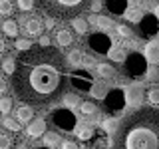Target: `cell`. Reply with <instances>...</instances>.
Segmentation results:
<instances>
[{
    "mask_svg": "<svg viewBox=\"0 0 159 149\" xmlns=\"http://www.w3.org/2000/svg\"><path fill=\"white\" fill-rule=\"evenodd\" d=\"M60 145H62V139H60L58 133L54 131L44 133V147H60Z\"/></svg>",
    "mask_w": 159,
    "mask_h": 149,
    "instance_id": "cell-20",
    "label": "cell"
},
{
    "mask_svg": "<svg viewBox=\"0 0 159 149\" xmlns=\"http://www.w3.org/2000/svg\"><path fill=\"white\" fill-rule=\"evenodd\" d=\"M54 26H56V18H54V16H48V18H46V28L52 30Z\"/></svg>",
    "mask_w": 159,
    "mask_h": 149,
    "instance_id": "cell-42",
    "label": "cell"
},
{
    "mask_svg": "<svg viewBox=\"0 0 159 149\" xmlns=\"http://www.w3.org/2000/svg\"><path fill=\"white\" fill-rule=\"evenodd\" d=\"M2 70L8 74V76H12L14 70H16V60H14V58H6V60H4V64H2Z\"/></svg>",
    "mask_w": 159,
    "mask_h": 149,
    "instance_id": "cell-30",
    "label": "cell"
},
{
    "mask_svg": "<svg viewBox=\"0 0 159 149\" xmlns=\"http://www.w3.org/2000/svg\"><path fill=\"white\" fill-rule=\"evenodd\" d=\"M88 46H89V50H92V52H96V54H107L109 48H111V40H109L107 34L96 32V34H89Z\"/></svg>",
    "mask_w": 159,
    "mask_h": 149,
    "instance_id": "cell-8",
    "label": "cell"
},
{
    "mask_svg": "<svg viewBox=\"0 0 159 149\" xmlns=\"http://www.w3.org/2000/svg\"><path fill=\"white\" fill-rule=\"evenodd\" d=\"M14 12V4L10 0H0V14L2 16H10Z\"/></svg>",
    "mask_w": 159,
    "mask_h": 149,
    "instance_id": "cell-28",
    "label": "cell"
},
{
    "mask_svg": "<svg viewBox=\"0 0 159 149\" xmlns=\"http://www.w3.org/2000/svg\"><path fill=\"white\" fill-rule=\"evenodd\" d=\"M56 42H58V46L60 48H68V46H72L74 44V36H72V32L66 28H62V30H58V34H56Z\"/></svg>",
    "mask_w": 159,
    "mask_h": 149,
    "instance_id": "cell-13",
    "label": "cell"
},
{
    "mask_svg": "<svg viewBox=\"0 0 159 149\" xmlns=\"http://www.w3.org/2000/svg\"><path fill=\"white\" fill-rule=\"evenodd\" d=\"M70 84H72L78 92L88 93L89 89H92V86H93V79H92V76H89L88 72H84V70H76V72L70 76Z\"/></svg>",
    "mask_w": 159,
    "mask_h": 149,
    "instance_id": "cell-9",
    "label": "cell"
},
{
    "mask_svg": "<svg viewBox=\"0 0 159 149\" xmlns=\"http://www.w3.org/2000/svg\"><path fill=\"white\" fill-rule=\"evenodd\" d=\"M40 46H50V38L48 36H40Z\"/></svg>",
    "mask_w": 159,
    "mask_h": 149,
    "instance_id": "cell-44",
    "label": "cell"
},
{
    "mask_svg": "<svg viewBox=\"0 0 159 149\" xmlns=\"http://www.w3.org/2000/svg\"><path fill=\"white\" fill-rule=\"evenodd\" d=\"M147 102L151 103V106H159V88H151L147 89Z\"/></svg>",
    "mask_w": 159,
    "mask_h": 149,
    "instance_id": "cell-29",
    "label": "cell"
},
{
    "mask_svg": "<svg viewBox=\"0 0 159 149\" xmlns=\"http://www.w3.org/2000/svg\"><path fill=\"white\" fill-rule=\"evenodd\" d=\"M36 6L56 20H72L92 8L93 0H34Z\"/></svg>",
    "mask_w": 159,
    "mask_h": 149,
    "instance_id": "cell-3",
    "label": "cell"
},
{
    "mask_svg": "<svg viewBox=\"0 0 159 149\" xmlns=\"http://www.w3.org/2000/svg\"><path fill=\"white\" fill-rule=\"evenodd\" d=\"M98 76L99 78H103V79H111V78H116L117 76V72H116V68L111 66V64H98Z\"/></svg>",
    "mask_w": 159,
    "mask_h": 149,
    "instance_id": "cell-16",
    "label": "cell"
},
{
    "mask_svg": "<svg viewBox=\"0 0 159 149\" xmlns=\"http://www.w3.org/2000/svg\"><path fill=\"white\" fill-rule=\"evenodd\" d=\"M147 72V58L145 54H139L133 50L131 54H127L125 62H123V74L127 78H141Z\"/></svg>",
    "mask_w": 159,
    "mask_h": 149,
    "instance_id": "cell-4",
    "label": "cell"
},
{
    "mask_svg": "<svg viewBox=\"0 0 159 149\" xmlns=\"http://www.w3.org/2000/svg\"><path fill=\"white\" fill-rule=\"evenodd\" d=\"M116 30H117V36H121V38H129V36H131V32H133L127 24H119Z\"/></svg>",
    "mask_w": 159,
    "mask_h": 149,
    "instance_id": "cell-34",
    "label": "cell"
},
{
    "mask_svg": "<svg viewBox=\"0 0 159 149\" xmlns=\"http://www.w3.org/2000/svg\"><path fill=\"white\" fill-rule=\"evenodd\" d=\"M0 147H12V139L6 133H0Z\"/></svg>",
    "mask_w": 159,
    "mask_h": 149,
    "instance_id": "cell-39",
    "label": "cell"
},
{
    "mask_svg": "<svg viewBox=\"0 0 159 149\" xmlns=\"http://www.w3.org/2000/svg\"><path fill=\"white\" fill-rule=\"evenodd\" d=\"M82 58H84V54L80 52V50H72V52L68 54V64L70 66H74V68H78V66H82Z\"/></svg>",
    "mask_w": 159,
    "mask_h": 149,
    "instance_id": "cell-23",
    "label": "cell"
},
{
    "mask_svg": "<svg viewBox=\"0 0 159 149\" xmlns=\"http://www.w3.org/2000/svg\"><path fill=\"white\" fill-rule=\"evenodd\" d=\"M99 8H102V2H99V0H93V2H92V10H93V12H98Z\"/></svg>",
    "mask_w": 159,
    "mask_h": 149,
    "instance_id": "cell-45",
    "label": "cell"
},
{
    "mask_svg": "<svg viewBox=\"0 0 159 149\" xmlns=\"http://www.w3.org/2000/svg\"><path fill=\"white\" fill-rule=\"evenodd\" d=\"M123 16H125L129 22H139V20L143 18V14H141V10H139V8H127Z\"/></svg>",
    "mask_w": 159,
    "mask_h": 149,
    "instance_id": "cell-25",
    "label": "cell"
},
{
    "mask_svg": "<svg viewBox=\"0 0 159 149\" xmlns=\"http://www.w3.org/2000/svg\"><path fill=\"white\" fill-rule=\"evenodd\" d=\"M52 123L58 129H64V131H76V115L72 113V107H60L52 113Z\"/></svg>",
    "mask_w": 159,
    "mask_h": 149,
    "instance_id": "cell-5",
    "label": "cell"
},
{
    "mask_svg": "<svg viewBox=\"0 0 159 149\" xmlns=\"http://www.w3.org/2000/svg\"><path fill=\"white\" fill-rule=\"evenodd\" d=\"M139 36L141 38H153L159 34V18L155 14H143V18L139 20Z\"/></svg>",
    "mask_w": 159,
    "mask_h": 149,
    "instance_id": "cell-7",
    "label": "cell"
},
{
    "mask_svg": "<svg viewBox=\"0 0 159 149\" xmlns=\"http://www.w3.org/2000/svg\"><path fill=\"white\" fill-rule=\"evenodd\" d=\"M93 64H96V60H93L92 56H84V58H82V66H86V68H92Z\"/></svg>",
    "mask_w": 159,
    "mask_h": 149,
    "instance_id": "cell-41",
    "label": "cell"
},
{
    "mask_svg": "<svg viewBox=\"0 0 159 149\" xmlns=\"http://www.w3.org/2000/svg\"><path fill=\"white\" fill-rule=\"evenodd\" d=\"M2 125L8 129V131H20V125H18V121L16 119H12V117H6L2 121Z\"/></svg>",
    "mask_w": 159,
    "mask_h": 149,
    "instance_id": "cell-33",
    "label": "cell"
},
{
    "mask_svg": "<svg viewBox=\"0 0 159 149\" xmlns=\"http://www.w3.org/2000/svg\"><path fill=\"white\" fill-rule=\"evenodd\" d=\"M2 30H4V34L10 38H16V34H18V24L14 22V20H6V22L2 24Z\"/></svg>",
    "mask_w": 159,
    "mask_h": 149,
    "instance_id": "cell-24",
    "label": "cell"
},
{
    "mask_svg": "<svg viewBox=\"0 0 159 149\" xmlns=\"http://www.w3.org/2000/svg\"><path fill=\"white\" fill-rule=\"evenodd\" d=\"M102 127H103V131H106V133H116L119 125H117L116 119L107 117V119H103V121H102Z\"/></svg>",
    "mask_w": 159,
    "mask_h": 149,
    "instance_id": "cell-27",
    "label": "cell"
},
{
    "mask_svg": "<svg viewBox=\"0 0 159 149\" xmlns=\"http://www.w3.org/2000/svg\"><path fill=\"white\" fill-rule=\"evenodd\" d=\"M6 92V82H4V78H0V93Z\"/></svg>",
    "mask_w": 159,
    "mask_h": 149,
    "instance_id": "cell-46",
    "label": "cell"
},
{
    "mask_svg": "<svg viewBox=\"0 0 159 149\" xmlns=\"http://www.w3.org/2000/svg\"><path fill=\"white\" fill-rule=\"evenodd\" d=\"M26 133L30 137H40V135H44L46 133V121H44L42 117H38V119H32L30 121V125L26 129Z\"/></svg>",
    "mask_w": 159,
    "mask_h": 149,
    "instance_id": "cell-11",
    "label": "cell"
},
{
    "mask_svg": "<svg viewBox=\"0 0 159 149\" xmlns=\"http://www.w3.org/2000/svg\"><path fill=\"white\" fill-rule=\"evenodd\" d=\"M66 62L60 50L52 46L24 50L12 74L16 97L32 107H48L60 102L70 84Z\"/></svg>",
    "mask_w": 159,
    "mask_h": 149,
    "instance_id": "cell-1",
    "label": "cell"
},
{
    "mask_svg": "<svg viewBox=\"0 0 159 149\" xmlns=\"http://www.w3.org/2000/svg\"><path fill=\"white\" fill-rule=\"evenodd\" d=\"M135 2H139V0H135Z\"/></svg>",
    "mask_w": 159,
    "mask_h": 149,
    "instance_id": "cell-49",
    "label": "cell"
},
{
    "mask_svg": "<svg viewBox=\"0 0 159 149\" xmlns=\"http://www.w3.org/2000/svg\"><path fill=\"white\" fill-rule=\"evenodd\" d=\"M96 24H98V26L102 28V30H109V28H111V20L106 18V16H98Z\"/></svg>",
    "mask_w": 159,
    "mask_h": 149,
    "instance_id": "cell-35",
    "label": "cell"
},
{
    "mask_svg": "<svg viewBox=\"0 0 159 149\" xmlns=\"http://www.w3.org/2000/svg\"><path fill=\"white\" fill-rule=\"evenodd\" d=\"M20 10H32V6H36V2L34 0H16Z\"/></svg>",
    "mask_w": 159,
    "mask_h": 149,
    "instance_id": "cell-38",
    "label": "cell"
},
{
    "mask_svg": "<svg viewBox=\"0 0 159 149\" xmlns=\"http://www.w3.org/2000/svg\"><path fill=\"white\" fill-rule=\"evenodd\" d=\"M96 103L93 102H82L80 103V111H82V115H93L96 113Z\"/></svg>",
    "mask_w": 159,
    "mask_h": 149,
    "instance_id": "cell-26",
    "label": "cell"
},
{
    "mask_svg": "<svg viewBox=\"0 0 159 149\" xmlns=\"http://www.w3.org/2000/svg\"><path fill=\"white\" fill-rule=\"evenodd\" d=\"M89 93H92L93 97H98V99H103V97H106V93H107V86H106L103 82L93 84L92 89H89Z\"/></svg>",
    "mask_w": 159,
    "mask_h": 149,
    "instance_id": "cell-21",
    "label": "cell"
},
{
    "mask_svg": "<svg viewBox=\"0 0 159 149\" xmlns=\"http://www.w3.org/2000/svg\"><path fill=\"white\" fill-rule=\"evenodd\" d=\"M10 109H12V99H10V97H2V99H0V111L8 113Z\"/></svg>",
    "mask_w": 159,
    "mask_h": 149,
    "instance_id": "cell-36",
    "label": "cell"
},
{
    "mask_svg": "<svg viewBox=\"0 0 159 149\" xmlns=\"http://www.w3.org/2000/svg\"><path fill=\"white\" fill-rule=\"evenodd\" d=\"M106 8L116 16H123L127 10V0H106Z\"/></svg>",
    "mask_w": 159,
    "mask_h": 149,
    "instance_id": "cell-12",
    "label": "cell"
},
{
    "mask_svg": "<svg viewBox=\"0 0 159 149\" xmlns=\"http://www.w3.org/2000/svg\"><path fill=\"white\" fill-rule=\"evenodd\" d=\"M123 92H125V99L131 107H139L143 103V93L145 92H143L141 84H131V86H127Z\"/></svg>",
    "mask_w": 159,
    "mask_h": 149,
    "instance_id": "cell-10",
    "label": "cell"
},
{
    "mask_svg": "<svg viewBox=\"0 0 159 149\" xmlns=\"http://www.w3.org/2000/svg\"><path fill=\"white\" fill-rule=\"evenodd\" d=\"M64 103H66V107H74V106H78L80 102L74 93H70V96H64Z\"/></svg>",
    "mask_w": 159,
    "mask_h": 149,
    "instance_id": "cell-37",
    "label": "cell"
},
{
    "mask_svg": "<svg viewBox=\"0 0 159 149\" xmlns=\"http://www.w3.org/2000/svg\"><path fill=\"white\" fill-rule=\"evenodd\" d=\"M26 32L30 36H40V34H42V22H40L38 18L26 20Z\"/></svg>",
    "mask_w": 159,
    "mask_h": 149,
    "instance_id": "cell-18",
    "label": "cell"
},
{
    "mask_svg": "<svg viewBox=\"0 0 159 149\" xmlns=\"http://www.w3.org/2000/svg\"><path fill=\"white\" fill-rule=\"evenodd\" d=\"M127 99H125V92L119 88H111L107 89L106 97H103V106H106V109L109 113H119L123 107H125Z\"/></svg>",
    "mask_w": 159,
    "mask_h": 149,
    "instance_id": "cell-6",
    "label": "cell"
},
{
    "mask_svg": "<svg viewBox=\"0 0 159 149\" xmlns=\"http://www.w3.org/2000/svg\"><path fill=\"white\" fill-rule=\"evenodd\" d=\"M2 52H6V42L0 38V54H2Z\"/></svg>",
    "mask_w": 159,
    "mask_h": 149,
    "instance_id": "cell-47",
    "label": "cell"
},
{
    "mask_svg": "<svg viewBox=\"0 0 159 149\" xmlns=\"http://www.w3.org/2000/svg\"><path fill=\"white\" fill-rule=\"evenodd\" d=\"M145 78L149 79V82H157V79H159V68L155 66V64L147 68V72H145Z\"/></svg>",
    "mask_w": 159,
    "mask_h": 149,
    "instance_id": "cell-32",
    "label": "cell"
},
{
    "mask_svg": "<svg viewBox=\"0 0 159 149\" xmlns=\"http://www.w3.org/2000/svg\"><path fill=\"white\" fill-rule=\"evenodd\" d=\"M117 149H159V109H137L119 123Z\"/></svg>",
    "mask_w": 159,
    "mask_h": 149,
    "instance_id": "cell-2",
    "label": "cell"
},
{
    "mask_svg": "<svg viewBox=\"0 0 159 149\" xmlns=\"http://www.w3.org/2000/svg\"><path fill=\"white\" fill-rule=\"evenodd\" d=\"M32 115H34V109L32 106H20L16 109V117H18V121H22V123H28V121H32Z\"/></svg>",
    "mask_w": 159,
    "mask_h": 149,
    "instance_id": "cell-17",
    "label": "cell"
},
{
    "mask_svg": "<svg viewBox=\"0 0 159 149\" xmlns=\"http://www.w3.org/2000/svg\"><path fill=\"white\" fill-rule=\"evenodd\" d=\"M89 145L92 147H111L113 143L106 137H92V143H89Z\"/></svg>",
    "mask_w": 159,
    "mask_h": 149,
    "instance_id": "cell-31",
    "label": "cell"
},
{
    "mask_svg": "<svg viewBox=\"0 0 159 149\" xmlns=\"http://www.w3.org/2000/svg\"><path fill=\"white\" fill-rule=\"evenodd\" d=\"M30 46H32V44H30L28 40H16V48L22 50V52H24V50H30Z\"/></svg>",
    "mask_w": 159,
    "mask_h": 149,
    "instance_id": "cell-40",
    "label": "cell"
},
{
    "mask_svg": "<svg viewBox=\"0 0 159 149\" xmlns=\"http://www.w3.org/2000/svg\"><path fill=\"white\" fill-rule=\"evenodd\" d=\"M145 58L147 62L157 64L159 62V42H149L145 46Z\"/></svg>",
    "mask_w": 159,
    "mask_h": 149,
    "instance_id": "cell-15",
    "label": "cell"
},
{
    "mask_svg": "<svg viewBox=\"0 0 159 149\" xmlns=\"http://www.w3.org/2000/svg\"><path fill=\"white\" fill-rule=\"evenodd\" d=\"M60 147H62V149H76L78 145H76V143H72V141H62V145H60Z\"/></svg>",
    "mask_w": 159,
    "mask_h": 149,
    "instance_id": "cell-43",
    "label": "cell"
},
{
    "mask_svg": "<svg viewBox=\"0 0 159 149\" xmlns=\"http://www.w3.org/2000/svg\"><path fill=\"white\" fill-rule=\"evenodd\" d=\"M107 56L111 62H119V64H123L125 62V58H127V54H125V50L123 48H109V52H107Z\"/></svg>",
    "mask_w": 159,
    "mask_h": 149,
    "instance_id": "cell-19",
    "label": "cell"
},
{
    "mask_svg": "<svg viewBox=\"0 0 159 149\" xmlns=\"http://www.w3.org/2000/svg\"><path fill=\"white\" fill-rule=\"evenodd\" d=\"M76 135L80 141H89L93 137V127L89 123H80V127H76Z\"/></svg>",
    "mask_w": 159,
    "mask_h": 149,
    "instance_id": "cell-14",
    "label": "cell"
},
{
    "mask_svg": "<svg viewBox=\"0 0 159 149\" xmlns=\"http://www.w3.org/2000/svg\"><path fill=\"white\" fill-rule=\"evenodd\" d=\"M72 28L76 30L78 34H86L88 32V20H84V18H80V16H76V18H72Z\"/></svg>",
    "mask_w": 159,
    "mask_h": 149,
    "instance_id": "cell-22",
    "label": "cell"
},
{
    "mask_svg": "<svg viewBox=\"0 0 159 149\" xmlns=\"http://www.w3.org/2000/svg\"><path fill=\"white\" fill-rule=\"evenodd\" d=\"M153 14H155V16L159 18V4H157V6H155V8H153Z\"/></svg>",
    "mask_w": 159,
    "mask_h": 149,
    "instance_id": "cell-48",
    "label": "cell"
}]
</instances>
